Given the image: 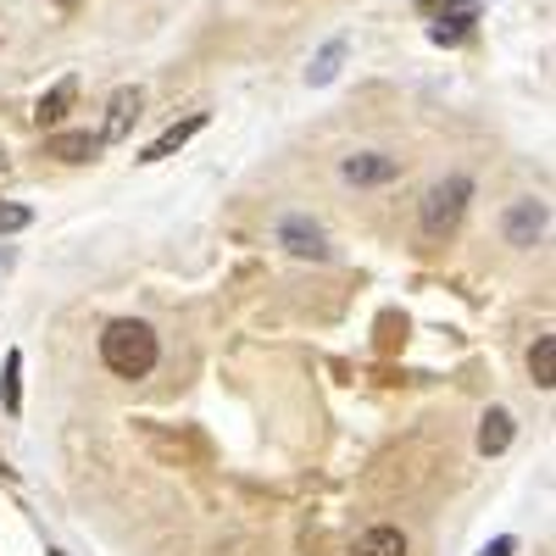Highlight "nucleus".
Listing matches in <instances>:
<instances>
[{
  "label": "nucleus",
  "mask_w": 556,
  "mask_h": 556,
  "mask_svg": "<svg viewBox=\"0 0 556 556\" xmlns=\"http://www.w3.org/2000/svg\"><path fill=\"white\" fill-rule=\"evenodd\" d=\"M278 245H285L290 256H301V262H329V256H334V251H329V235H323L312 217H301V212L278 217Z\"/></svg>",
  "instance_id": "nucleus-3"
},
{
  "label": "nucleus",
  "mask_w": 556,
  "mask_h": 556,
  "mask_svg": "<svg viewBox=\"0 0 556 556\" xmlns=\"http://www.w3.org/2000/svg\"><path fill=\"white\" fill-rule=\"evenodd\" d=\"M351 556H406V534L390 529V523H379V529H367V534L351 545Z\"/></svg>",
  "instance_id": "nucleus-13"
},
{
  "label": "nucleus",
  "mask_w": 556,
  "mask_h": 556,
  "mask_svg": "<svg viewBox=\"0 0 556 556\" xmlns=\"http://www.w3.org/2000/svg\"><path fill=\"white\" fill-rule=\"evenodd\" d=\"M0 406L12 417L23 412V351H7V367H0Z\"/></svg>",
  "instance_id": "nucleus-14"
},
{
  "label": "nucleus",
  "mask_w": 556,
  "mask_h": 556,
  "mask_svg": "<svg viewBox=\"0 0 556 556\" xmlns=\"http://www.w3.org/2000/svg\"><path fill=\"white\" fill-rule=\"evenodd\" d=\"M513 551H518V540H513V534H501V540H490L479 556H513Z\"/></svg>",
  "instance_id": "nucleus-17"
},
{
  "label": "nucleus",
  "mask_w": 556,
  "mask_h": 556,
  "mask_svg": "<svg viewBox=\"0 0 556 556\" xmlns=\"http://www.w3.org/2000/svg\"><path fill=\"white\" fill-rule=\"evenodd\" d=\"M468 201H473V178H468V173L440 178L434 190L424 195V212H417V217H424V235H429V240H445L451 228L462 223V212H468Z\"/></svg>",
  "instance_id": "nucleus-2"
},
{
  "label": "nucleus",
  "mask_w": 556,
  "mask_h": 556,
  "mask_svg": "<svg viewBox=\"0 0 556 556\" xmlns=\"http://www.w3.org/2000/svg\"><path fill=\"white\" fill-rule=\"evenodd\" d=\"M424 12H445V7H456V0H417Z\"/></svg>",
  "instance_id": "nucleus-18"
},
{
  "label": "nucleus",
  "mask_w": 556,
  "mask_h": 556,
  "mask_svg": "<svg viewBox=\"0 0 556 556\" xmlns=\"http://www.w3.org/2000/svg\"><path fill=\"white\" fill-rule=\"evenodd\" d=\"M345 51H351V39H345V34H340V39H329V45H323V51L312 56V67H306V84H312V89L334 84V78H340V62H345Z\"/></svg>",
  "instance_id": "nucleus-12"
},
{
  "label": "nucleus",
  "mask_w": 556,
  "mask_h": 556,
  "mask_svg": "<svg viewBox=\"0 0 556 556\" xmlns=\"http://www.w3.org/2000/svg\"><path fill=\"white\" fill-rule=\"evenodd\" d=\"M106 146H101V134H51L45 139V156H56V162H96Z\"/></svg>",
  "instance_id": "nucleus-8"
},
{
  "label": "nucleus",
  "mask_w": 556,
  "mask_h": 556,
  "mask_svg": "<svg viewBox=\"0 0 556 556\" xmlns=\"http://www.w3.org/2000/svg\"><path fill=\"white\" fill-rule=\"evenodd\" d=\"M473 23H479V7H473V0H456V7L434 12V23H429V39H434V45H462V39L473 34Z\"/></svg>",
  "instance_id": "nucleus-5"
},
{
  "label": "nucleus",
  "mask_w": 556,
  "mask_h": 556,
  "mask_svg": "<svg viewBox=\"0 0 556 556\" xmlns=\"http://www.w3.org/2000/svg\"><path fill=\"white\" fill-rule=\"evenodd\" d=\"M34 212L28 206H0V235H17V228H28Z\"/></svg>",
  "instance_id": "nucleus-16"
},
{
  "label": "nucleus",
  "mask_w": 556,
  "mask_h": 556,
  "mask_svg": "<svg viewBox=\"0 0 556 556\" xmlns=\"http://www.w3.org/2000/svg\"><path fill=\"white\" fill-rule=\"evenodd\" d=\"M340 173H345V184H390V178H401V162L379 156V151H356L340 162Z\"/></svg>",
  "instance_id": "nucleus-6"
},
{
  "label": "nucleus",
  "mask_w": 556,
  "mask_h": 556,
  "mask_svg": "<svg viewBox=\"0 0 556 556\" xmlns=\"http://www.w3.org/2000/svg\"><path fill=\"white\" fill-rule=\"evenodd\" d=\"M162 345L151 334V323H139V317H117L106 323V334H101V362L112 367L117 379H146L151 367H156Z\"/></svg>",
  "instance_id": "nucleus-1"
},
{
  "label": "nucleus",
  "mask_w": 556,
  "mask_h": 556,
  "mask_svg": "<svg viewBox=\"0 0 556 556\" xmlns=\"http://www.w3.org/2000/svg\"><path fill=\"white\" fill-rule=\"evenodd\" d=\"M56 7H62V12H73V7H78V0H56Z\"/></svg>",
  "instance_id": "nucleus-19"
},
{
  "label": "nucleus",
  "mask_w": 556,
  "mask_h": 556,
  "mask_svg": "<svg viewBox=\"0 0 556 556\" xmlns=\"http://www.w3.org/2000/svg\"><path fill=\"white\" fill-rule=\"evenodd\" d=\"M51 556H62V551H51Z\"/></svg>",
  "instance_id": "nucleus-20"
},
{
  "label": "nucleus",
  "mask_w": 556,
  "mask_h": 556,
  "mask_svg": "<svg viewBox=\"0 0 556 556\" xmlns=\"http://www.w3.org/2000/svg\"><path fill=\"white\" fill-rule=\"evenodd\" d=\"M529 374H534L540 390L556 384V334H540V340H534V351H529Z\"/></svg>",
  "instance_id": "nucleus-15"
},
{
  "label": "nucleus",
  "mask_w": 556,
  "mask_h": 556,
  "mask_svg": "<svg viewBox=\"0 0 556 556\" xmlns=\"http://www.w3.org/2000/svg\"><path fill=\"white\" fill-rule=\"evenodd\" d=\"M206 128V112H190V117H184V123H173L162 139H151V146H146V156H139V162H167L178 146H190V139Z\"/></svg>",
  "instance_id": "nucleus-9"
},
{
  "label": "nucleus",
  "mask_w": 556,
  "mask_h": 556,
  "mask_svg": "<svg viewBox=\"0 0 556 556\" xmlns=\"http://www.w3.org/2000/svg\"><path fill=\"white\" fill-rule=\"evenodd\" d=\"M139 106H146V96H139V89H117V96H112V106H106L101 146H117V139H128V128L139 123Z\"/></svg>",
  "instance_id": "nucleus-7"
},
{
  "label": "nucleus",
  "mask_w": 556,
  "mask_h": 556,
  "mask_svg": "<svg viewBox=\"0 0 556 556\" xmlns=\"http://www.w3.org/2000/svg\"><path fill=\"white\" fill-rule=\"evenodd\" d=\"M545 201H513V206H506V245H518V251H529L540 235H545Z\"/></svg>",
  "instance_id": "nucleus-4"
},
{
  "label": "nucleus",
  "mask_w": 556,
  "mask_h": 556,
  "mask_svg": "<svg viewBox=\"0 0 556 556\" xmlns=\"http://www.w3.org/2000/svg\"><path fill=\"white\" fill-rule=\"evenodd\" d=\"M513 434H518L513 412H506V406H490L484 424H479V451H484V456H501L506 445H513Z\"/></svg>",
  "instance_id": "nucleus-10"
},
{
  "label": "nucleus",
  "mask_w": 556,
  "mask_h": 556,
  "mask_svg": "<svg viewBox=\"0 0 556 556\" xmlns=\"http://www.w3.org/2000/svg\"><path fill=\"white\" fill-rule=\"evenodd\" d=\"M73 96H78V78H62V84H51V89L39 96V106H34V123H39V128H56V123L67 117Z\"/></svg>",
  "instance_id": "nucleus-11"
}]
</instances>
